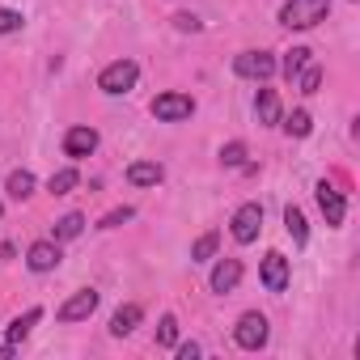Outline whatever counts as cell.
Segmentation results:
<instances>
[{
  "label": "cell",
  "mask_w": 360,
  "mask_h": 360,
  "mask_svg": "<svg viewBox=\"0 0 360 360\" xmlns=\"http://www.w3.org/2000/svg\"><path fill=\"white\" fill-rule=\"evenodd\" d=\"M165 178V165L161 161H131L127 165V183L131 187H157Z\"/></svg>",
  "instance_id": "13"
},
{
  "label": "cell",
  "mask_w": 360,
  "mask_h": 360,
  "mask_svg": "<svg viewBox=\"0 0 360 360\" xmlns=\"http://www.w3.org/2000/svg\"><path fill=\"white\" fill-rule=\"evenodd\" d=\"M267 335H271V326H267V318H263L259 309L242 314V318H238V326H233V343H238V347H246V352H259V347L267 343Z\"/></svg>",
  "instance_id": "4"
},
{
  "label": "cell",
  "mask_w": 360,
  "mask_h": 360,
  "mask_svg": "<svg viewBox=\"0 0 360 360\" xmlns=\"http://www.w3.org/2000/svg\"><path fill=\"white\" fill-rule=\"evenodd\" d=\"M39 322H43V309H39V305H30L26 314H18V318L9 322V343L18 347V343H22V339H26V335H30V330L39 326Z\"/></svg>",
  "instance_id": "16"
},
{
  "label": "cell",
  "mask_w": 360,
  "mask_h": 360,
  "mask_svg": "<svg viewBox=\"0 0 360 360\" xmlns=\"http://www.w3.org/2000/svg\"><path fill=\"white\" fill-rule=\"evenodd\" d=\"M5 191H9V200H18V204L30 200V195H34V174H30V169H13L9 183H5Z\"/></svg>",
  "instance_id": "18"
},
{
  "label": "cell",
  "mask_w": 360,
  "mask_h": 360,
  "mask_svg": "<svg viewBox=\"0 0 360 360\" xmlns=\"http://www.w3.org/2000/svg\"><path fill=\"white\" fill-rule=\"evenodd\" d=\"M242 161H246V144L242 140H229L221 148V165H242Z\"/></svg>",
  "instance_id": "26"
},
{
  "label": "cell",
  "mask_w": 360,
  "mask_h": 360,
  "mask_svg": "<svg viewBox=\"0 0 360 360\" xmlns=\"http://www.w3.org/2000/svg\"><path fill=\"white\" fill-rule=\"evenodd\" d=\"M292 85H297V89H301L305 98H314V94H318V85H322V68H318V64L309 60V64H305V68L297 72V81H292Z\"/></svg>",
  "instance_id": "22"
},
{
  "label": "cell",
  "mask_w": 360,
  "mask_h": 360,
  "mask_svg": "<svg viewBox=\"0 0 360 360\" xmlns=\"http://www.w3.org/2000/svg\"><path fill=\"white\" fill-rule=\"evenodd\" d=\"M174 26L183 30V34H195V30H200V18H195V13H178V18H174Z\"/></svg>",
  "instance_id": "29"
},
{
  "label": "cell",
  "mask_w": 360,
  "mask_h": 360,
  "mask_svg": "<svg viewBox=\"0 0 360 360\" xmlns=\"http://www.w3.org/2000/svg\"><path fill=\"white\" fill-rule=\"evenodd\" d=\"M22 30V13L18 9H0V34H13Z\"/></svg>",
  "instance_id": "28"
},
{
  "label": "cell",
  "mask_w": 360,
  "mask_h": 360,
  "mask_svg": "<svg viewBox=\"0 0 360 360\" xmlns=\"http://www.w3.org/2000/svg\"><path fill=\"white\" fill-rule=\"evenodd\" d=\"M233 72L246 81H271L276 77V56L271 51H242L233 60Z\"/></svg>",
  "instance_id": "5"
},
{
  "label": "cell",
  "mask_w": 360,
  "mask_h": 360,
  "mask_svg": "<svg viewBox=\"0 0 360 360\" xmlns=\"http://www.w3.org/2000/svg\"><path fill=\"white\" fill-rule=\"evenodd\" d=\"M284 131H288V136H309V131H314V119H309V110H292V115L284 119Z\"/></svg>",
  "instance_id": "23"
},
{
  "label": "cell",
  "mask_w": 360,
  "mask_h": 360,
  "mask_svg": "<svg viewBox=\"0 0 360 360\" xmlns=\"http://www.w3.org/2000/svg\"><path fill=\"white\" fill-rule=\"evenodd\" d=\"M136 81H140V64H136V60H115V64H106V68L98 72V89L110 94V98L131 94Z\"/></svg>",
  "instance_id": "2"
},
{
  "label": "cell",
  "mask_w": 360,
  "mask_h": 360,
  "mask_svg": "<svg viewBox=\"0 0 360 360\" xmlns=\"http://www.w3.org/2000/svg\"><path fill=\"white\" fill-rule=\"evenodd\" d=\"M212 292H233L238 284H242V259H221L217 267H212Z\"/></svg>",
  "instance_id": "12"
},
{
  "label": "cell",
  "mask_w": 360,
  "mask_h": 360,
  "mask_svg": "<svg viewBox=\"0 0 360 360\" xmlns=\"http://www.w3.org/2000/svg\"><path fill=\"white\" fill-rule=\"evenodd\" d=\"M255 119H259L263 127H276V123H280V94H276V89H259V98H255Z\"/></svg>",
  "instance_id": "15"
},
{
  "label": "cell",
  "mask_w": 360,
  "mask_h": 360,
  "mask_svg": "<svg viewBox=\"0 0 360 360\" xmlns=\"http://www.w3.org/2000/svg\"><path fill=\"white\" fill-rule=\"evenodd\" d=\"M229 225H233V242L238 246H250L259 238V229H263V204H242Z\"/></svg>",
  "instance_id": "7"
},
{
  "label": "cell",
  "mask_w": 360,
  "mask_h": 360,
  "mask_svg": "<svg viewBox=\"0 0 360 360\" xmlns=\"http://www.w3.org/2000/svg\"><path fill=\"white\" fill-rule=\"evenodd\" d=\"M259 280H263L267 292H284V288H288V259H284L280 250H267V259H263V267H259Z\"/></svg>",
  "instance_id": "9"
},
{
  "label": "cell",
  "mask_w": 360,
  "mask_h": 360,
  "mask_svg": "<svg viewBox=\"0 0 360 360\" xmlns=\"http://www.w3.org/2000/svg\"><path fill=\"white\" fill-rule=\"evenodd\" d=\"M284 229H288L292 246H305V242H309V225H305V212H301L297 204H288V208H284Z\"/></svg>",
  "instance_id": "17"
},
{
  "label": "cell",
  "mask_w": 360,
  "mask_h": 360,
  "mask_svg": "<svg viewBox=\"0 0 360 360\" xmlns=\"http://www.w3.org/2000/svg\"><path fill=\"white\" fill-rule=\"evenodd\" d=\"M140 318H144V309H140L136 301H127V305H119V309L110 314V335H115V339H123V335H131V330L140 326Z\"/></svg>",
  "instance_id": "14"
},
{
  "label": "cell",
  "mask_w": 360,
  "mask_h": 360,
  "mask_svg": "<svg viewBox=\"0 0 360 360\" xmlns=\"http://www.w3.org/2000/svg\"><path fill=\"white\" fill-rule=\"evenodd\" d=\"M200 352H204L200 343H178V360H195Z\"/></svg>",
  "instance_id": "30"
},
{
  "label": "cell",
  "mask_w": 360,
  "mask_h": 360,
  "mask_svg": "<svg viewBox=\"0 0 360 360\" xmlns=\"http://www.w3.org/2000/svg\"><path fill=\"white\" fill-rule=\"evenodd\" d=\"M131 217H136V212H131V208H127V204H123V208H115V212H106V217H102V225H98V229H119V225H123V221H131Z\"/></svg>",
  "instance_id": "27"
},
{
  "label": "cell",
  "mask_w": 360,
  "mask_h": 360,
  "mask_svg": "<svg viewBox=\"0 0 360 360\" xmlns=\"http://www.w3.org/2000/svg\"><path fill=\"white\" fill-rule=\"evenodd\" d=\"M94 309H98V292H94V288H81V292H72V297L56 309V318H60V322H85Z\"/></svg>",
  "instance_id": "10"
},
{
  "label": "cell",
  "mask_w": 360,
  "mask_h": 360,
  "mask_svg": "<svg viewBox=\"0 0 360 360\" xmlns=\"http://www.w3.org/2000/svg\"><path fill=\"white\" fill-rule=\"evenodd\" d=\"M157 343H161V347H174V343H178V318H174V314L161 318V326H157Z\"/></svg>",
  "instance_id": "25"
},
{
  "label": "cell",
  "mask_w": 360,
  "mask_h": 360,
  "mask_svg": "<svg viewBox=\"0 0 360 360\" xmlns=\"http://www.w3.org/2000/svg\"><path fill=\"white\" fill-rule=\"evenodd\" d=\"M77 183H81L77 169H56V174L47 178V191H51V195H68V191H77Z\"/></svg>",
  "instance_id": "20"
},
{
  "label": "cell",
  "mask_w": 360,
  "mask_h": 360,
  "mask_svg": "<svg viewBox=\"0 0 360 360\" xmlns=\"http://www.w3.org/2000/svg\"><path fill=\"white\" fill-rule=\"evenodd\" d=\"M309 60H314V51H309V47H292V51L284 56V81L292 85V81H297V72H301Z\"/></svg>",
  "instance_id": "21"
},
{
  "label": "cell",
  "mask_w": 360,
  "mask_h": 360,
  "mask_svg": "<svg viewBox=\"0 0 360 360\" xmlns=\"http://www.w3.org/2000/svg\"><path fill=\"white\" fill-rule=\"evenodd\" d=\"M314 195H318V208H322L326 225H330V229H339V225H343V217H347V200H343V191L322 178V183L314 187Z\"/></svg>",
  "instance_id": "6"
},
{
  "label": "cell",
  "mask_w": 360,
  "mask_h": 360,
  "mask_svg": "<svg viewBox=\"0 0 360 360\" xmlns=\"http://www.w3.org/2000/svg\"><path fill=\"white\" fill-rule=\"evenodd\" d=\"M0 212H5V204H0Z\"/></svg>",
  "instance_id": "31"
},
{
  "label": "cell",
  "mask_w": 360,
  "mask_h": 360,
  "mask_svg": "<svg viewBox=\"0 0 360 360\" xmlns=\"http://www.w3.org/2000/svg\"><path fill=\"white\" fill-rule=\"evenodd\" d=\"M81 229H85V217L81 212H68V217H60L56 221V242H72V238H81Z\"/></svg>",
  "instance_id": "19"
},
{
  "label": "cell",
  "mask_w": 360,
  "mask_h": 360,
  "mask_svg": "<svg viewBox=\"0 0 360 360\" xmlns=\"http://www.w3.org/2000/svg\"><path fill=\"white\" fill-rule=\"evenodd\" d=\"M94 148H98V131H94V127H68V136H64V153H68L72 161L89 157Z\"/></svg>",
  "instance_id": "11"
},
{
  "label": "cell",
  "mask_w": 360,
  "mask_h": 360,
  "mask_svg": "<svg viewBox=\"0 0 360 360\" xmlns=\"http://www.w3.org/2000/svg\"><path fill=\"white\" fill-rule=\"evenodd\" d=\"M148 110H153V119H161V123H183V119H191V115H195V98H191V94L169 89V94H157Z\"/></svg>",
  "instance_id": "3"
},
{
  "label": "cell",
  "mask_w": 360,
  "mask_h": 360,
  "mask_svg": "<svg viewBox=\"0 0 360 360\" xmlns=\"http://www.w3.org/2000/svg\"><path fill=\"white\" fill-rule=\"evenodd\" d=\"M330 13V0H288L280 9V26L288 30H314L318 22H326Z\"/></svg>",
  "instance_id": "1"
},
{
  "label": "cell",
  "mask_w": 360,
  "mask_h": 360,
  "mask_svg": "<svg viewBox=\"0 0 360 360\" xmlns=\"http://www.w3.org/2000/svg\"><path fill=\"white\" fill-rule=\"evenodd\" d=\"M217 246H221V233H204V238L191 246V259H195V263H208V259L217 255Z\"/></svg>",
  "instance_id": "24"
},
{
  "label": "cell",
  "mask_w": 360,
  "mask_h": 360,
  "mask_svg": "<svg viewBox=\"0 0 360 360\" xmlns=\"http://www.w3.org/2000/svg\"><path fill=\"white\" fill-rule=\"evenodd\" d=\"M60 242L56 238H43V242H34L30 250H26V267L30 271H39V276H47V271H56L60 267Z\"/></svg>",
  "instance_id": "8"
}]
</instances>
